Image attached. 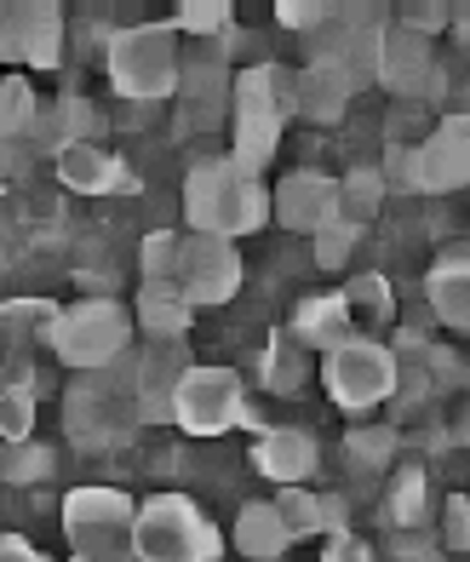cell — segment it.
I'll list each match as a JSON object with an SVG mask.
<instances>
[{
	"instance_id": "obj_1",
	"label": "cell",
	"mask_w": 470,
	"mask_h": 562,
	"mask_svg": "<svg viewBox=\"0 0 470 562\" xmlns=\"http://www.w3.org/2000/svg\"><path fill=\"white\" fill-rule=\"evenodd\" d=\"M184 218L201 236H253L276 218V190H265L253 172H242L230 156L219 161H195L184 178Z\"/></svg>"
},
{
	"instance_id": "obj_2",
	"label": "cell",
	"mask_w": 470,
	"mask_h": 562,
	"mask_svg": "<svg viewBox=\"0 0 470 562\" xmlns=\"http://www.w3.org/2000/svg\"><path fill=\"white\" fill-rule=\"evenodd\" d=\"M110 81L133 104H161L184 87V58H178V30L172 23H133V30L110 35Z\"/></svg>"
},
{
	"instance_id": "obj_3",
	"label": "cell",
	"mask_w": 470,
	"mask_h": 562,
	"mask_svg": "<svg viewBox=\"0 0 470 562\" xmlns=\"http://www.w3.org/2000/svg\"><path fill=\"white\" fill-rule=\"evenodd\" d=\"M133 551H138V562H219L224 533L213 528V517H201L195 499L155 494V499L138 505Z\"/></svg>"
},
{
	"instance_id": "obj_4",
	"label": "cell",
	"mask_w": 470,
	"mask_h": 562,
	"mask_svg": "<svg viewBox=\"0 0 470 562\" xmlns=\"http://www.w3.org/2000/svg\"><path fill=\"white\" fill-rule=\"evenodd\" d=\"M133 322L115 299H75L64 304L58 316V334H52V350H58L64 368H81V373H103L115 368L126 350H133Z\"/></svg>"
},
{
	"instance_id": "obj_5",
	"label": "cell",
	"mask_w": 470,
	"mask_h": 562,
	"mask_svg": "<svg viewBox=\"0 0 470 562\" xmlns=\"http://www.w3.org/2000/svg\"><path fill=\"white\" fill-rule=\"evenodd\" d=\"M133 528H138V505L121 488H75L64 499V533L75 557H138Z\"/></svg>"
},
{
	"instance_id": "obj_6",
	"label": "cell",
	"mask_w": 470,
	"mask_h": 562,
	"mask_svg": "<svg viewBox=\"0 0 470 562\" xmlns=\"http://www.w3.org/2000/svg\"><path fill=\"white\" fill-rule=\"evenodd\" d=\"M172 425L190 437H224L247 425V391L230 368H190L172 391Z\"/></svg>"
},
{
	"instance_id": "obj_7",
	"label": "cell",
	"mask_w": 470,
	"mask_h": 562,
	"mask_svg": "<svg viewBox=\"0 0 470 562\" xmlns=\"http://www.w3.org/2000/svg\"><path fill=\"white\" fill-rule=\"evenodd\" d=\"M322 379H327V396L345 407V414H368V407H379L390 391H396V356H390L379 339L356 334L350 345H338L322 362Z\"/></svg>"
},
{
	"instance_id": "obj_8",
	"label": "cell",
	"mask_w": 470,
	"mask_h": 562,
	"mask_svg": "<svg viewBox=\"0 0 470 562\" xmlns=\"http://www.w3.org/2000/svg\"><path fill=\"white\" fill-rule=\"evenodd\" d=\"M0 58L58 69L64 58V7L58 0H7L0 7Z\"/></svg>"
},
{
	"instance_id": "obj_9",
	"label": "cell",
	"mask_w": 470,
	"mask_h": 562,
	"mask_svg": "<svg viewBox=\"0 0 470 562\" xmlns=\"http://www.w3.org/2000/svg\"><path fill=\"white\" fill-rule=\"evenodd\" d=\"M178 288H184V299L195 304V311H206V304H230L235 288H242V252H235V241L190 229L184 252H178Z\"/></svg>"
},
{
	"instance_id": "obj_10",
	"label": "cell",
	"mask_w": 470,
	"mask_h": 562,
	"mask_svg": "<svg viewBox=\"0 0 470 562\" xmlns=\"http://www.w3.org/2000/svg\"><path fill=\"white\" fill-rule=\"evenodd\" d=\"M379 81H384L390 92H402V98H441V92H448L430 35H413L407 23H390L384 58H379Z\"/></svg>"
},
{
	"instance_id": "obj_11",
	"label": "cell",
	"mask_w": 470,
	"mask_h": 562,
	"mask_svg": "<svg viewBox=\"0 0 470 562\" xmlns=\"http://www.w3.org/2000/svg\"><path fill=\"white\" fill-rule=\"evenodd\" d=\"M470 184V110L441 115L436 133L419 144V190L425 195H448Z\"/></svg>"
},
{
	"instance_id": "obj_12",
	"label": "cell",
	"mask_w": 470,
	"mask_h": 562,
	"mask_svg": "<svg viewBox=\"0 0 470 562\" xmlns=\"http://www.w3.org/2000/svg\"><path fill=\"white\" fill-rule=\"evenodd\" d=\"M276 224L299 229V236H322L338 224V178L327 172H287L276 184Z\"/></svg>"
},
{
	"instance_id": "obj_13",
	"label": "cell",
	"mask_w": 470,
	"mask_h": 562,
	"mask_svg": "<svg viewBox=\"0 0 470 562\" xmlns=\"http://www.w3.org/2000/svg\"><path fill=\"white\" fill-rule=\"evenodd\" d=\"M316 459H322L316 437L299 425H270V430H258V442H253V465H258V476H270L276 488H304L310 471H316Z\"/></svg>"
},
{
	"instance_id": "obj_14",
	"label": "cell",
	"mask_w": 470,
	"mask_h": 562,
	"mask_svg": "<svg viewBox=\"0 0 470 562\" xmlns=\"http://www.w3.org/2000/svg\"><path fill=\"white\" fill-rule=\"evenodd\" d=\"M287 334H293L304 350L333 356L338 345L356 339V316H350L345 293H316V299H304L299 311H293V327H287Z\"/></svg>"
},
{
	"instance_id": "obj_15",
	"label": "cell",
	"mask_w": 470,
	"mask_h": 562,
	"mask_svg": "<svg viewBox=\"0 0 470 562\" xmlns=\"http://www.w3.org/2000/svg\"><path fill=\"white\" fill-rule=\"evenodd\" d=\"M195 322V304L184 299L178 281H144L138 288V334H149V345H184Z\"/></svg>"
},
{
	"instance_id": "obj_16",
	"label": "cell",
	"mask_w": 470,
	"mask_h": 562,
	"mask_svg": "<svg viewBox=\"0 0 470 562\" xmlns=\"http://www.w3.org/2000/svg\"><path fill=\"white\" fill-rule=\"evenodd\" d=\"M356 98V75L345 64H304L299 69V115L333 126Z\"/></svg>"
},
{
	"instance_id": "obj_17",
	"label": "cell",
	"mask_w": 470,
	"mask_h": 562,
	"mask_svg": "<svg viewBox=\"0 0 470 562\" xmlns=\"http://www.w3.org/2000/svg\"><path fill=\"white\" fill-rule=\"evenodd\" d=\"M58 178L75 195H110V190L126 184V161L103 144H75V149L58 156Z\"/></svg>"
},
{
	"instance_id": "obj_18",
	"label": "cell",
	"mask_w": 470,
	"mask_h": 562,
	"mask_svg": "<svg viewBox=\"0 0 470 562\" xmlns=\"http://www.w3.org/2000/svg\"><path fill=\"white\" fill-rule=\"evenodd\" d=\"M287 546H293V528H287V517L276 510V499H253L242 505V517H235V551H242L247 562H281Z\"/></svg>"
},
{
	"instance_id": "obj_19",
	"label": "cell",
	"mask_w": 470,
	"mask_h": 562,
	"mask_svg": "<svg viewBox=\"0 0 470 562\" xmlns=\"http://www.w3.org/2000/svg\"><path fill=\"white\" fill-rule=\"evenodd\" d=\"M425 293H430V311H436L441 322L459 327V334H470V247L448 252V259L430 270Z\"/></svg>"
},
{
	"instance_id": "obj_20",
	"label": "cell",
	"mask_w": 470,
	"mask_h": 562,
	"mask_svg": "<svg viewBox=\"0 0 470 562\" xmlns=\"http://www.w3.org/2000/svg\"><path fill=\"white\" fill-rule=\"evenodd\" d=\"M235 121V144H230V161L242 172H265L276 161V144H281V115H265V110H230Z\"/></svg>"
},
{
	"instance_id": "obj_21",
	"label": "cell",
	"mask_w": 470,
	"mask_h": 562,
	"mask_svg": "<svg viewBox=\"0 0 470 562\" xmlns=\"http://www.w3.org/2000/svg\"><path fill=\"white\" fill-rule=\"evenodd\" d=\"M384 195H390L384 172H379V167H356V172L338 178V218L356 224V229H361V224H373L379 207H384Z\"/></svg>"
},
{
	"instance_id": "obj_22",
	"label": "cell",
	"mask_w": 470,
	"mask_h": 562,
	"mask_svg": "<svg viewBox=\"0 0 470 562\" xmlns=\"http://www.w3.org/2000/svg\"><path fill=\"white\" fill-rule=\"evenodd\" d=\"M304 379H310V350L293 334H276L265 350V385L276 396H293V391H304Z\"/></svg>"
},
{
	"instance_id": "obj_23",
	"label": "cell",
	"mask_w": 470,
	"mask_h": 562,
	"mask_svg": "<svg viewBox=\"0 0 470 562\" xmlns=\"http://www.w3.org/2000/svg\"><path fill=\"white\" fill-rule=\"evenodd\" d=\"M58 316H64V311H58L52 299H7V311H0L12 350H18L23 339H46V345H52V334H58Z\"/></svg>"
},
{
	"instance_id": "obj_24",
	"label": "cell",
	"mask_w": 470,
	"mask_h": 562,
	"mask_svg": "<svg viewBox=\"0 0 470 562\" xmlns=\"http://www.w3.org/2000/svg\"><path fill=\"white\" fill-rule=\"evenodd\" d=\"M41 110H46V104L35 98V87L12 69L7 81H0V133H7V144H18L23 133H30V126L41 121Z\"/></svg>"
},
{
	"instance_id": "obj_25",
	"label": "cell",
	"mask_w": 470,
	"mask_h": 562,
	"mask_svg": "<svg viewBox=\"0 0 470 562\" xmlns=\"http://www.w3.org/2000/svg\"><path fill=\"white\" fill-rule=\"evenodd\" d=\"M425 505H430L425 471H419V465L396 471V482H390V494H384V510H390V522H396V528H419V522H425Z\"/></svg>"
},
{
	"instance_id": "obj_26",
	"label": "cell",
	"mask_w": 470,
	"mask_h": 562,
	"mask_svg": "<svg viewBox=\"0 0 470 562\" xmlns=\"http://www.w3.org/2000/svg\"><path fill=\"white\" fill-rule=\"evenodd\" d=\"M345 453L356 459L361 471H384L390 453H396V430H390V425H356L345 437Z\"/></svg>"
},
{
	"instance_id": "obj_27",
	"label": "cell",
	"mask_w": 470,
	"mask_h": 562,
	"mask_svg": "<svg viewBox=\"0 0 470 562\" xmlns=\"http://www.w3.org/2000/svg\"><path fill=\"white\" fill-rule=\"evenodd\" d=\"M0 476L7 482H46L52 476V448L46 442H7V459H0Z\"/></svg>"
},
{
	"instance_id": "obj_28",
	"label": "cell",
	"mask_w": 470,
	"mask_h": 562,
	"mask_svg": "<svg viewBox=\"0 0 470 562\" xmlns=\"http://www.w3.org/2000/svg\"><path fill=\"white\" fill-rule=\"evenodd\" d=\"M345 304H350L356 322L379 327V322L390 316V281H384V276H356L350 288H345Z\"/></svg>"
},
{
	"instance_id": "obj_29",
	"label": "cell",
	"mask_w": 470,
	"mask_h": 562,
	"mask_svg": "<svg viewBox=\"0 0 470 562\" xmlns=\"http://www.w3.org/2000/svg\"><path fill=\"white\" fill-rule=\"evenodd\" d=\"M30 425H35V385H7L0 391V437L30 442Z\"/></svg>"
},
{
	"instance_id": "obj_30",
	"label": "cell",
	"mask_w": 470,
	"mask_h": 562,
	"mask_svg": "<svg viewBox=\"0 0 470 562\" xmlns=\"http://www.w3.org/2000/svg\"><path fill=\"white\" fill-rule=\"evenodd\" d=\"M172 30L178 35H224L230 30V0H184L172 12Z\"/></svg>"
},
{
	"instance_id": "obj_31",
	"label": "cell",
	"mask_w": 470,
	"mask_h": 562,
	"mask_svg": "<svg viewBox=\"0 0 470 562\" xmlns=\"http://www.w3.org/2000/svg\"><path fill=\"white\" fill-rule=\"evenodd\" d=\"M178 252H184L178 229H149L144 236V281H178Z\"/></svg>"
},
{
	"instance_id": "obj_32",
	"label": "cell",
	"mask_w": 470,
	"mask_h": 562,
	"mask_svg": "<svg viewBox=\"0 0 470 562\" xmlns=\"http://www.w3.org/2000/svg\"><path fill=\"white\" fill-rule=\"evenodd\" d=\"M276 510L287 517V528H293V540H304V533H327L322 528V494H310V488H281Z\"/></svg>"
},
{
	"instance_id": "obj_33",
	"label": "cell",
	"mask_w": 470,
	"mask_h": 562,
	"mask_svg": "<svg viewBox=\"0 0 470 562\" xmlns=\"http://www.w3.org/2000/svg\"><path fill=\"white\" fill-rule=\"evenodd\" d=\"M356 236H361V229H356V224H345V218L327 224L322 236H316V265H322V270H345V265H350Z\"/></svg>"
},
{
	"instance_id": "obj_34",
	"label": "cell",
	"mask_w": 470,
	"mask_h": 562,
	"mask_svg": "<svg viewBox=\"0 0 470 562\" xmlns=\"http://www.w3.org/2000/svg\"><path fill=\"white\" fill-rule=\"evenodd\" d=\"M333 12H338L333 0H281V7H276V18L287 23V30H299V35H316Z\"/></svg>"
},
{
	"instance_id": "obj_35",
	"label": "cell",
	"mask_w": 470,
	"mask_h": 562,
	"mask_svg": "<svg viewBox=\"0 0 470 562\" xmlns=\"http://www.w3.org/2000/svg\"><path fill=\"white\" fill-rule=\"evenodd\" d=\"M441 546L448 551H470V499L454 494L448 505H441Z\"/></svg>"
},
{
	"instance_id": "obj_36",
	"label": "cell",
	"mask_w": 470,
	"mask_h": 562,
	"mask_svg": "<svg viewBox=\"0 0 470 562\" xmlns=\"http://www.w3.org/2000/svg\"><path fill=\"white\" fill-rule=\"evenodd\" d=\"M396 23H407L413 35H436V30H448V23H454V7H436V0H413V7L396 12Z\"/></svg>"
},
{
	"instance_id": "obj_37",
	"label": "cell",
	"mask_w": 470,
	"mask_h": 562,
	"mask_svg": "<svg viewBox=\"0 0 470 562\" xmlns=\"http://www.w3.org/2000/svg\"><path fill=\"white\" fill-rule=\"evenodd\" d=\"M384 184H396V190H419V144L390 149V161H384Z\"/></svg>"
},
{
	"instance_id": "obj_38",
	"label": "cell",
	"mask_w": 470,
	"mask_h": 562,
	"mask_svg": "<svg viewBox=\"0 0 470 562\" xmlns=\"http://www.w3.org/2000/svg\"><path fill=\"white\" fill-rule=\"evenodd\" d=\"M322 562H373V551H368V540H356V533H327Z\"/></svg>"
},
{
	"instance_id": "obj_39",
	"label": "cell",
	"mask_w": 470,
	"mask_h": 562,
	"mask_svg": "<svg viewBox=\"0 0 470 562\" xmlns=\"http://www.w3.org/2000/svg\"><path fill=\"white\" fill-rule=\"evenodd\" d=\"M0 562H52V557L35 551L30 540H23V533H7V540H0Z\"/></svg>"
},
{
	"instance_id": "obj_40",
	"label": "cell",
	"mask_w": 470,
	"mask_h": 562,
	"mask_svg": "<svg viewBox=\"0 0 470 562\" xmlns=\"http://www.w3.org/2000/svg\"><path fill=\"white\" fill-rule=\"evenodd\" d=\"M345 522H350V517H345V499H338V494H322V528H327V533H350Z\"/></svg>"
},
{
	"instance_id": "obj_41",
	"label": "cell",
	"mask_w": 470,
	"mask_h": 562,
	"mask_svg": "<svg viewBox=\"0 0 470 562\" xmlns=\"http://www.w3.org/2000/svg\"><path fill=\"white\" fill-rule=\"evenodd\" d=\"M402 562H436L430 546H402Z\"/></svg>"
},
{
	"instance_id": "obj_42",
	"label": "cell",
	"mask_w": 470,
	"mask_h": 562,
	"mask_svg": "<svg viewBox=\"0 0 470 562\" xmlns=\"http://www.w3.org/2000/svg\"><path fill=\"white\" fill-rule=\"evenodd\" d=\"M75 562H138V557H75Z\"/></svg>"
},
{
	"instance_id": "obj_43",
	"label": "cell",
	"mask_w": 470,
	"mask_h": 562,
	"mask_svg": "<svg viewBox=\"0 0 470 562\" xmlns=\"http://www.w3.org/2000/svg\"><path fill=\"white\" fill-rule=\"evenodd\" d=\"M459 437H465V442H470V414H465V419H459Z\"/></svg>"
}]
</instances>
